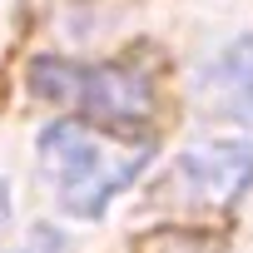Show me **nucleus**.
I'll return each instance as SVG.
<instances>
[{
  "label": "nucleus",
  "mask_w": 253,
  "mask_h": 253,
  "mask_svg": "<svg viewBox=\"0 0 253 253\" xmlns=\"http://www.w3.org/2000/svg\"><path fill=\"white\" fill-rule=\"evenodd\" d=\"M154 159L149 139H114L80 119H55L40 134V169L75 218H99L119 189H129Z\"/></svg>",
  "instance_id": "1"
},
{
  "label": "nucleus",
  "mask_w": 253,
  "mask_h": 253,
  "mask_svg": "<svg viewBox=\"0 0 253 253\" xmlns=\"http://www.w3.org/2000/svg\"><path fill=\"white\" fill-rule=\"evenodd\" d=\"M35 94L55 99V104H80L84 114L104 119V124H134L154 114V80L139 65H65V60H35L30 70Z\"/></svg>",
  "instance_id": "2"
},
{
  "label": "nucleus",
  "mask_w": 253,
  "mask_h": 253,
  "mask_svg": "<svg viewBox=\"0 0 253 253\" xmlns=\"http://www.w3.org/2000/svg\"><path fill=\"white\" fill-rule=\"evenodd\" d=\"M0 223H5V189H0Z\"/></svg>",
  "instance_id": "6"
},
{
  "label": "nucleus",
  "mask_w": 253,
  "mask_h": 253,
  "mask_svg": "<svg viewBox=\"0 0 253 253\" xmlns=\"http://www.w3.org/2000/svg\"><path fill=\"white\" fill-rule=\"evenodd\" d=\"M169 184L194 204L223 209L253 184V149H243V144H199L174 164Z\"/></svg>",
  "instance_id": "3"
},
{
  "label": "nucleus",
  "mask_w": 253,
  "mask_h": 253,
  "mask_svg": "<svg viewBox=\"0 0 253 253\" xmlns=\"http://www.w3.org/2000/svg\"><path fill=\"white\" fill-rule=\"evenodd\" d=\"M204 94L213 104V114H228L238 124H253V40H238L213 75L204 80Z\"/></svg>",
  "instance_id": "4"
},
{
  "label": "nucleus",
  "mask_w": 253,
  "mask_h": 253,
  "mask_svg": "<svg viewBox=\"0 0 253 253\" xmlns=\"http://www.w3.org/2000/svg\"><path fill=\"white\" fill-rule=\"evenodd\" d=\"M139 253H218V243L194 238V233H184V228H164V233L144 238V243H139Z\"/></svg>",
  "instance_id": "5"
}]
</instances>
